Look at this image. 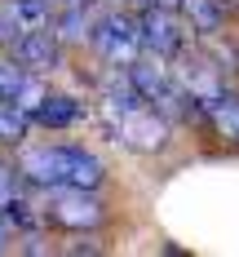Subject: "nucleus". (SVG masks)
Returning a JSON list of instances; mask_svg holds the SVG:
<instances>
[{
  "label": "nucleus",
  "instance_id": "obj_3",
  "mask_svg": "<svg viewBox=\"0 0 239 257\" xmlns=\"http://www.w3.org/2000/svg\"><path fill=\"white\" fill-rule=\"evenodd\" d=\"M111 222V208L102 204L98 191H84V186H53L45 191V226L71 235H93Z\"/></svg>",
  "mask_w": 239,
  "mask_h": 257
},
{
  "label": "nucleus",
  "instance_id": "obj_10",
  "mask_svg": "<svg viewBox=\"0 0 239 257\" xmlns=\"http://www.w3.org/2000/svg\"><path fill=\"white\" fill-rule=\"evenodd\" d=\"M36 128V120L27 115L23 106L0 102V147H27V133Z\"/></svg>",
  "mask_w": 239,
  "mask_h": 257
},
{
  "label": "nucleus",
  "instance_id": "obj_11",
  "mask_svg": "<svg viewBox=\"0 0 239 257\" xmlns=\"http://www.w3.org/2000/svg\"><path fill=\"white\" fill-rule=\"evenodd\" d=\"M151 5H159V9H182V0H151Z\"/></svg>",
  "mask_w": 239,
  "mask_h": 257
},
{
  "label": "nucleus",
  "instance_id": "obj_7",
  "mask_svg": "<svg viewBox=\"0 0 239 257\" xmlns=\"http://www.w3.org/2000/svg\"><path fill=\"white\" fill-rule=\"evenodd\" d=\"M204 133H212L226 151H239V89L226 84L204 102Z\"/></svg>",
  "mask_w": 239,
  "mask_h": 257
},
{
  "label": "nucleus",
  "instance_id": "obj_6",
  "mask_svg": "<svg viewBox=\"0 0 239 257\" xmlns=\"http://www.w3.org/2000/svg\"><path fill=\"white\" fill-rule=\"evenodd\" d=\"M5 53H9L18 67L36 71V76H49V71H58V67L67 62V45L53 36V27H40V31H23V36H14Z\"/></svg>",
  "mask_w": 239,
  "mask_h": 257
},
{
  "label": "nucleus",
  "instance_id": "obj_9",
  "mask_svg": "<svg viewBox=\"0 0 239 257\" xmlns=\"http://www.w3.org/2000/svg\"><path fill=\"white\" fill-rule=\"evenodd\" d=\"M182 14L190 31L199 36V40H208V36H221L226 31V0H182Z\"/></svg>",
  "mask_w": 239,
  "mask_h": 257
},
{
  "label": "nucleus",
  "instance_id": "obj_1",
  "mask_svg": "<svg viewBox=\"0 0 239 257\" xmlns=\"http://www.w3.org/2000/svg\"><path fill=\"white\" fill-rule=\"evenodd\" d=\"M18 169L31 182V191H53V186L102 191L106 186V160L84 142H31V147H18Z\"/></svg>",
  "mask_w": 239,
  "mask_h": 257
},
{
  "label": "nucleus",
  "instance_id": "obj_2",
  "mask_svg": "<svg viewBox=\"0 0 239 257\" xmlns=\"http://www.w3.org/2000/svg\"><path fill=\"white\" fill-rule=\"evenodd\" d=\"M106 128H111V138L124 147V151L133 155H159L173 147V120L164 115V111H155L151 102H137V106H124V111H111V115H102Z\"/></svg>",
  "mask_w": 239,
  "mask_h": 257
},
{
  "label": "nucleus",
  "instance_id": "obj_5",
  "mask_svg": "<svg viewBox=\"0 0 239 257\" xmlns=\"http://www.w3.org/2000/svg\"><path fill=\"white\" fill-rule=\"evenodd\" d=\"M89 49L102 58L106 67H129L133 58L142 53V40H137V18L129 9H111V14H98V23L89 31Z\"/></svg>",
  "mask_w": 239,
  "mask_h": 257
},
{
  "label": "nucleus",
  "instance_id": "obj_8",
  "mask_svg": "<svg viewBox=\"0 0 239 257\" xmlns=\"http://www.w3.org/2000/svg\"><path fill=\"white\" fill-rule=\"evenodd\" d=\"M84 115H89V102H80L76 93H58V89H45V98L31 111L40 128H76Z\"/></svg>",
  "mask_w": 239,
  "mask_h": 257
},
{
  "label": "nucleus",
  "instance_id": "obj_4",
  "mask_svg": "<svg viewBox=\"0 0 239 257\" xmlns=\"http://www.w3.org/2000/svg\"><path fill=\"white\" fill-rule=\"evenodd\" d=\"M137 40H142V53H155V58H182L190 45H195V31L182 18V9H159V5H142L137 14Z\"/></svg>",
  "mask_w": 239,
  "mask_h": 257
}]
</instances>
